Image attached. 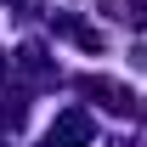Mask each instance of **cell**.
<instances>
[{
  "mask_svg": "<svg viewBox=\"0 0 147 147\" xmlns=\"http://www.w3.org/2000/svg\"><path fill=\"white\" fill-rule=\"evenodd\" d=\"M85 142H91V119L85 113H62L51 125V147H85Z\"/></svg>",
  "mask_w": 147,
  "mask_h": 147,
  "instance_id": "1",
  "label": "cell"
}]
</instances>
